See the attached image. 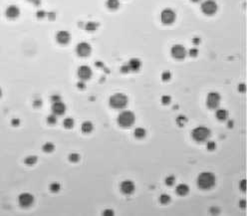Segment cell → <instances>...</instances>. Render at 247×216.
<instances>
[{
	"label": "cell",
	"mask_w": 247,
	"mask_h": 216,
	"mask_svg": "<svg viewBox=\"0 0 247 216\" xmlns=\"http://www.w3.org/2000/svg\"><path fill=\"white\" fill-rule=\"evenodd\" d=\"M174 182H175V177L173 176V175H169V176L165 178V184L166 185L171 186V185H173Z\"/></svg>",
	"instance_id": "f546056e"
},
{
	"label": "cell",
	"mask_w": 247,
	"mask_h": 216,
	"mask_svg": "<svg viewBox=\"0 0 247 216\" xmlns=\"http://www.w3.org/2000/svg\"><path fill=\"white\" fill-rule=\"evenodd\" d=\"M24 162L27 165H33L37 162V157H35V155H29V157L25 158Z\"/></svg>",
	"instance_id": "cb8c5ba5"
},
{
	"label": "cell",
	"mask_w": 247,
	"mask_h": 216,
	"mask_svg": "<svg viewBox=\"0 0 247 216\" xmlns=\"http://www.w3.org/2000/svg\"><path fill=\"white\" fill-rule=\"evenodd\" d=\"M98 26H99V24L96 23V22H88L87 24H86L85 28H86V30H88V31L93 32V31H95V30H97Z\"/></svg>",
	"instance_id": "603a6c76"
},
{
	"label": "cell",
	"mask_w": 247,
	"mask_h": 216,
	"mask_svg": "<svg viewBox=\"0 0 247 216\" xmlns=\"http://www.w3.org/2000/svg\"><path fill=\"white\" fill-rule=\"evenodd\" d=\"M175 12L173 11V9H169V8H166L164 10H163L162 13H160V20H162V22L164 24H171L174 22L175 20Z\"/></svg>",
	"instance_id": "52a82bcc"
},
{
	"label": "cell",
	"mask_w": 247,
	"mask_h": 216,
	"mask_svg": "<svg viewBox=\"0 0 247 216\" xmlns=\"http://www.w3.org/2000/svg\"><path fill=\"white\" fill-rule=\"evenodd\" d=\"M245 185H246V180L243 179L242 181L240 182V188H241V190H242V191H245V190H246Z\"/></svg>",
	"instance_id": "ab89813d"
},
{
	"label": "cell",
	"mask_w": 247,
	"mask_h": 216,
	"mask_svg": "<svg viewBox=\"0 0 247 216\" xmlns=\"http://www.w3.org/2000/svg\"><path fill=\"white\" fill-rule=\"evenodd\" d=\"M215 115L219 120H225L228 118V112L225 109H217L215 112Z\"/></svg>",
	"instance_id": "ac0fdd59"
},
{
	"label": "cell",
	"mask_w": 247,
	"mask_h": 216,
	"mask_svg": "<svg viewBox=\"0 0 247 216\" xmlns=\"http://www.w3.org/2000/svg\"><path fill=\"white\" fill-rule=\"evenodd\" d=\"M176 124H178L179 127H183V125L186 124V122H188V119H186L185 115H178V118H176Z\"/></svg>",
	"instance_id": "d4e9b609"
},
{
	"label": "cell",
	"mask_w": 247,
	"mask_h": 216,
	"mask_svg": "<svg viewBox=\"0 0 247 216\" xmlns=\"http://www.w3.org/2000/svg\"><path fill=\"white\" fill-rule=\"evenodd\" d=\"M103 215H105V216H112V215H114V211H113V210H111V209H107V210H105V211L103 212Z\"/></svg>",
	"instance_id": "f35d334b"
},
{
	"label": "cell",
	"mask_w": 247,
	"mask_h": 216,
	"mask_svg": "<svg viewBox=\"0 0 247 216\" xmlns=\"http://www.w3.org/2000/svg\"><path fill=\"white\" fill-rule=\"evenodd\" d=\"M188 54L190 57H196L198 55V50L196 48H191L188 51Z\"/></svg>",
	"instance_id": "e575fe53"
},
{
	"label": "cell",
	"mask_w": 247,
	"mask_h": 216,
	"mask_svg": "<svg viewBox=\"0 0 247 216\" xmlns=\"http://www.w3.org/2000/svg\"><path fill=\"white\" fill-rule=\"evenodd\" d=\"M121 71H122V73H124V74H126V73H130V72H131V70H130V67H129L128 63H127V64H125V65H123V66L121 67Z\"/></svg>",
	"instance_id": "d590c367"
},
{
	"label": "cell",
	"mask_w": 247,
	"mask_h": 216,
	"mask_svg": "<svg viewBox=\"0 0 247 216\" xmlns=\"http://www.w3.org/2000/svg\"><path fill=\"white\" fill-rule=\"evenodd\" d=\"M239 205L242 208H245L246 207V201H245V199H243V200H241V201L239 202Z\"/></svg>",
	"instance_id": "bcb514c9"
},
{
	"label": "cell",
	"mask_w": 247,
	"mask_h": 216,
	"mask_svg": "<svg viewBox=\"0 0 247 216\" xmlns=\"http://www.w3.org/2000/svg\"><path fill=\"white\" fill-rule=\"evenodd\" d=\"M80 159V154L76 153H73L71 154H69V160L71 162H79Z\"/></svg>",
	"instance_id": "f1b7e54d"
},
{
	"label": "cell",
	"mask_w": 247,
	"mask_h": 216,
	"mask_svg": "<svg viewBox=\"0 0 247 216\" xmlns=\"http://www.w3.org/2000/svg\"><path fill=\"white\" fill-rule=\"evenodd\" d=\"M1 96H2V90L0 89V98H1Z\"/></svg>",
	"instance_id": "681fc988"
},
{
	"label": "cell",
	"mask_w": 247,
	"mask_h": 216,
	"mask_svg": "<svg viewBox=\"0 0 247 216\" xmlns=\"http://www.w3.org/2000/svg\"><path fill=\"white\" fill-rule=\"evenodd\" d=\"M92 52L91 45L87 42H81L77 45L76 47V53L80 57H88Z\"/></svg>",
	"instance_id": "9c48e42d"
},
{
	"label": "cell",
	"mask_w": 247,
	"mask_h": 216,
	"mask_svg": "<svg viewBox=\"0 0 247 216\" xmlns=\"http://www.w3.org/2000/svg\"><path fill=\"white\" fill-rule=\"evenodd\" d=\"M190 1H192V2H195V3H196V2H200L201 0H190Z\"/></svg>",
	"instance_id": "c3c4849f"
},
{
	"label": "cell",
	"mask_w": 247,
	"mask_h": 216,
	"mask_svg": "<svg viewBox=\"0 0 247 216\" xmlns=\"http://www.w3.org/2000/svg\"><path fill=\"white\" fill-rule=\"evenodd\" d=\"M121 190L124 194L130 195L135 191V183L132 180H124L121 183Z\"/></svg>",
	"instance_id": "7c38bea8"
},
{
	"label": "cell",
	"mask_w": 247,
	"mask_h": 216,
	"mask_svg": "<svg viewBox=\"0 0 247 216\" xmlns=\"http://www.w3.org/2000/svg\"><path fill=\"white\" fill-rule=\"evenodd\" d=\"M135 117L131 110H123L118 115V124L123 128H130L135 123Z\"/></svg>",
	"instance_id": "277c9868"
},
{
	"label": "cell",
	"mask_w": 247,
	"mask_h": 216,
	"mask_svg": "<svg viewBox=\"0 0 247 216\" xmlns=\"http://www.w3.org/2000/svg\"><path fill=\"white\" fill-rule=\"evenodd\" d=\"M93 72L92 69H91L89 66H81L79 67L78 69V77L82 80V81H87V80H90L91 77H92Z\"/></svg>",
	"instance_id": "8fae6325"
},
{
	"label": "cell",
	"mask_w": 247,
	"mask_h": 216,
	"mask_svg": "<svg viewBox=\"0 0 247 216\" xmlns=\"http://www.w3.org/2000/svg\"><path fill=\"white\" fill-rule=\"evenodd\" d=\"M175 191L178 195H180V196H185V195L189 192V187H188V185H186L184 183H181V184H178V186H176Z\"/></svg>",
	"instance_id": "e0dca14e"
},
{
	"label": "cell",
	"mask_w": 247,
	"mask_h": 216,
	"mask_svg": "<svg viewBox=\"0 0 247 216\" xmlns=\"http://www.w3.org/2000/svg\"><path fill=\"white\" fill-rule=\"evenodd\" d=\"M47 122H48V124H56V123H57V115H54V114L50 115L49 117L47 118Z\"/></svg>",
	"instance_id": "4dcf8cb0"
},
{
	"label": "cell",
	"mask_w": 247,
	"mask_h": 216,
	"mask_svg": "<svg viewBox=\"0 0 247 216\" xmlns=\"http://www.w3.org/2000/svg\"><path fill=\"white\" fill-rule=\"evenodd\" d=\"M29 2H31V3H33L34 5H40V3H41V0H28Z\"/></svg>",
	"instance_id": "7bdbcfd3"
},
{
	"label": "cell",
	"mask_w": 247,
	"mask_h": 216,
	"mask_svg": "<svg viewBox=\"0 0 247 216\" xmlns=\"http://www.w3.org/2000/svg\"><path fill=\"white\" fill-rule=\"evenodd\" d=\"M51 101H52V103L59 102V101H61V97H60L59 95H53V96L51 97Z\"/></svg>",
	"instance_id": "8d00e7d4"
},
{
	"label": "cell",
	"mask_w": 247,
	"mask_h": 216,
	"mask_svg": "<svg viewBox=\"0 0 247 216\" xmlns=\"http://www.w3.org/2000/svg\"><path fill=\"white\" fill-rule=\"evenodd\" d=\"M215 182H216L215 175L209 171L201 172L197 176V180H196L197 186L204 190H208L210 188H212L215 185Z\"/></svg>",
	"instance_id": "6da1fadb"
},
{
	"label": "cell",
	"mask_w": 247,
	"mask_h": 216,
	"mask_svg": "<svg viewBox=\"0 0 247 216\" xmlns=\"http://www.w3.org/2000/svg\"><path fill=\"white\" fill-rule=\"evenodd\" d=\"M71 36L68 31H59L56 34V41L61 45H66L70 42Z\"/></svg>",
	"instance_id": "5bb4252c"
},
{
	"label": "cell",
	"mask_w": 247,
	"mask_h": 216,
	"mask_svg": "<svg viewBox=\"0 0 247 216\" xmlns=\"http://www.w3.org/2000/svg\"><path fill=\"white\" fill-rule=\"evenodd\" d=\"M77 86L79 89H81V90H84L86 88V84H85V81H82V80H80V82L77 84Z\"/></svg>",
	"instance_id": "74e56055"
},
{
	"label": "cell",
	"mask_w": 247,
	"mask_h": 216,
	"mask_svg": "<svg viewBox=\"0 0 247 216\" xmlns=\"http://www.w3.org/2000/svg\"><path fill=\"white\" fill-rule=\"evenodd\" d=\"M43 150L45 153H52L54 148H55V145L52 143H46L44 145H43Z\"/></svg>",
	"instance_id": "484cf974"
},
{
	"label": "cell",
	"mask_w": 247,
	"mask_h": 216,
	"mask_svg": "<svg viewBox=\"0 0 247 216\" xmlns=\"http://www.w3.org/2000/svg\"><path fill=\"white\" fill-rule=\"evenodd\" d=\"M171 78V74L169 71H164L163 74H162V79H163V81L166 82V81H169Z\"/></svg>",
	"instance_id": "1f68e13d"
},
{
	"label": "cell",
	"mask_w": 247,
	"mask_h": 216,
	"mask_svg": "<svg viewBox=\"0 0 247 216\" xmlns=\"http://www.w3.org/2000/svg\"><path fill=\"white\" fill-rule=\"evenodd\" d=\"M41 105H42L41 100H36V101H34V106L35 107H41Z\"/></svg>",
	"instance_id": "b9f144b4"
},
{
	"label": "cell",
	"mask_w": 247,
	"mask_h": 216,
	"mask_svg": "<svg viewBox=\"0 0 247 216\" xmlns=\"http://www.w3.org/2000/svg\"><path fill=\"white\" fill-rule=\"evenodd\" d=\"M246 88V86H245V84H240L239 86H238V91H240V92H245V89Z\"/></svg>",
	"instance_id": "60d3db41"
},
{
	"label": "cell",
	"mask_w": 247,
	"mask_h": 216,
	"mask_svg": "<svg viewBox=\"0 0 247 216\" xmlns=\"http://www.w3.org/2000/svg\"><path fill=\"white\" fill-rule=\"evenodd\" d=\"M211 135V132L208 128L200 125V127L195 128L192 132H191V137L197 143H202L207 140Z\"/></svg>",
	"instance_id": "3957f363"
},
{
	"label": "cell",
	"mask_w": 247,
	"mask_h": 216,
	"mask_svg": "<svg viewBox=\"0 0 247 216\" xmlns=\"http://www.w3.org/2000/svg\"><path fill=\"white\" fill-rule=\"evenodd\" d=\"M220 100L221 97L218 93L211 92L207 95V98H206V105L209 109H217L220 105Z\"/></svg>",
	"instance_id": "8992f818"
},
{
	"label": "cell",
	"mask_w": 247,
	"mask_h": 216,
	"mask_svg": "<svg viewBox=\"0 0 247 216\" xmlns=\"http://www.w3.org/2000/svg\"><path fill=\"white\" fill-rule=\"evenodd\" d=\"M170 102H171V98L169 96H166V95H164V96L162 97V103L164 105H169Z\"/></svg>",
	"instance_id": "836d02e7"
},
{
	"label": "cell",
	"mask_w": 247,
	"mask_h": 216,
	"mask_svg": "<svg viewBox=\"0 0 247 216\" xmlns=\"http://www.w3.org/2000/svg\"><path fill=\"white\" fill-rule=\"evenodd\" d=\"M107 7L110 10H117L120 7V1L119 0H108Z\"/></svg>",
	"instance_id": "44dd1931"
},
{
	"label": "cell",
	"mask_w": 247,
	"mask_h": 216,
	"mask_svg": "<svg viewBox=\"0 0 247 216\" xmlns=\"http://www.w3.org/2000/svg\"><path fill=\"white\" fill-rule=\"evenodd\" d=\"M128 65L130 67L131 72H138V71H140V69L142 68V62H140V60L138 58L131 59L128 63Z\"/></svg>",
	"instance_id": "2e32d148"
},
{
	"label": "cell",
	"mask_w": 247,
	"mask_h": 216,
	"mask_svg": "<svg viewBox=\"0 0 247 216\" xmlns=\"http://www.w3.org/2000/svg\"><path fill=\"white\" fill-rule=\"evenodd\" d=\"M206 148H207L208 150H213L216 148V143L214 142H207V143H206Z\"/></svg>",
	"instance_id": "d6a6232c"
},
{
	"label": "cell",
	"mask_w": 247,
	"mask_h": 216,
	"mask_svg": "<svg viewBox=\"0 0 247 216\" xmlns=\"http://www.w3.org/2000/svg\"><path fill=\"white\" fill-rule=\"evenodd\" d=\"M217 3L214 0H204L201 4V11L205 15H213L217 11Z\"/></svg>",
	"instance_id": "5b68a950"
},
{
	"label": "cell",
	"mask_w": 247,
	"mask_h": 216,
	"mask_svg": "<svg viewBox=\"0 0 247 216\" xmlns=\"http://www.w3.org/2000/svg\"><path fill=\"white\" fill-rule=\"evenodd\" d=\"M128 102H129L128 97L123 93L114 94L113 96H111V98L109 100L110 106L114 109H116V110H122V109L126 108L128 105Z\"/></svg>",
	"instance_id": "7a4b0ae2"
},
{
	"label": "cell",
	"mask_w": 247,
	"mask_h": 216,
	"mask_svg": "<svg viewBox=\"0 0 247 216\" xmlns=\"http://www.w3.org/2000/svg\"><path fill=\"white\" fill-rule=\"evenodd\" d=\"M159 201L163 204H168L170 201V196L169 194H162L159 196Z\"/></svg>",
	"instance_id": "4316f807"
},
{
	"label": "cell",
	"mask_w": 247,
	"mask_h": 216,
	"mask_svg": "<svg viewBox=\"0 0 247 216\" xmlns=\"http://www.w3.org/2000/svg\"><path fill=\"white\" fill-rule=\"evenodd\" d=\"M74 120L72 118H66L63 120V125L66 129H72L74 127Z\"/></svg>",
	"instance_id": "7402d4cb"
},
{
	"label": "cell",
	"mask_w": 247,
	"mask_h": 216,
	"mask_svg": "<svg viewBox=\"0 0 247 216\" xmlns=\"http://www.w3.org/2000/svg\"><path fill=\"white\" fill-rule=\"evenodd\" d=\"M18 201L22 207H29L30 205H32L34 202V196L28 192H24L19 195Z\"/></svg>",
	"instance_id": "30bf717a"
},
{
	"label": "cell",
	"mask_w": 247,
	"mask_h": 216,
	"mask_svg": "<svg viewBox=\"0 0 247 216\" xmlns=\"http://www.w3.org/2000/svg\"><path fill=\"white\" fill-rule=\"evenodd\" d=\"M170 52H171V56H173L174 59H178V60L184 59L185 56H186V54H188L185 48L183 46V45H180V44L173 45V48H171Z\"/></svg>",
	"instance_id": "ba28073f"
},
{
	"label": "cell",
	"mask_w": 247,
	"mask_h": 216,
	"mask_svg": "<svg viewBox=\"0 0 247 216\" xmlns=\"http://www.w3.org/2000/svg\"><path fill=\"white\" fill-rule=\"evenodd\" d=\"M19 124H20V122H19L18 119H13L12 120V124L13 125H16V127H17V125H19Z\"/></svg>",
	"instance_id": "f6af8a7d"
},
{
	"label": "cell",
	"mask_w": 247,
	"mask_h": 216,
	"mask_svg": "<svg viewBox=\"0 0 247 216\" xmlns=\"http://www.w3.org/2000/svg\"><path fill=\"white\" fill-rule=\"evenodd\" d=\"M6 16L10 19H15L20 15V9L16 5H10L6 9Z\"/></svg>",
	"instance_id": "9a60e30c"
},
{
	"label": "cell",
	"mask_w": 247,
	"mask_h": 216,
	"mask_svg": "<svg viewBox=\"0 0 247 216\" xmlns=\"http://www.w3.org/2000/svg\"><path fill=\"white\" fill-rule=\"evenodd\" d=\"M134 134L137 139H144L145 135H147V130L144 128H137L135 129Z\"/></svg>",
	"instance_id": "ffe728a7"
},
{
	"label": "cell",
	"mask_w": 247,
	"mask_h": 216,
	"mask_svg": "<svg viewBox=\"0 0 247 216\" xmlns=\"http://www.w3.org/2000/svg\"><path fill=\"white\" fill-rule=\"evenodd\" d=\"M66 105H65L62 101L55 102L52 105V113L56 115H62L66 112Z\"/></svg>",
	"instance_id": "4fadbf2b"
},
{
	"label": "cell",
	"mask_w": 247,
	"mask_h": 216,
	"mask_svg": "<svg viewBox=\"0 0 247 216\" xmlns=\"http://www.w3.org/2000/svg\"><path fill=\"white\" fill-rule=\"evenodd\" d=\"M60 188H61V185H60L59 182H53L50 185V190H51L52 192H58Z\"/></svg>",
	"instance_id": "83f0119b"
},
{
	"label": "cell",
	"mask_w": 247,
	"mask_h": 216,
	"mask_svg": "<svg viewBox=\"0 0 247 216\" xmlns=\"http://www.w3.org/2000/svg\"><path fill=\"white\" fill-rule=\"evenodd\" d=\"M228 127L231 129V128H233V120H229L228 122Z\"/></svg>",
	"instance_id": "7dc6e473"
},
{
	"label": "cell",
	"mask_w": 247,
	"mask_h": 216,
	"mask_svg": "<svg viewBox=\"0 0 247 216\" xmlns=\"http://www.w3.org/2000/svg\"><path fill=\"white\" fill-rule=\"evenodd\" d=\"M192 43H193L194 45H197V44H199V43H200V38H198V37H195V38H193V39H192Z\"/></svg>",
	"instance_id": "ee69618b"
},
{
	"label": "cell",
	"mask_w": 247,
	"mask_h": 216,
	"mask_svg": "<svg viewBox=\"0 0 247 216\" xmlns=\"http://www.w3.org/2000/svg\"><path fill=\"white\" fill-rule=\"evenodd\" d=\"M81 129L84 134H90V133H92V130L94 129V125L92 123L89 122V120H86V122L82 124Z\"/></svg>",
	"instance_id": "d6986e66"
}]
</instances>
